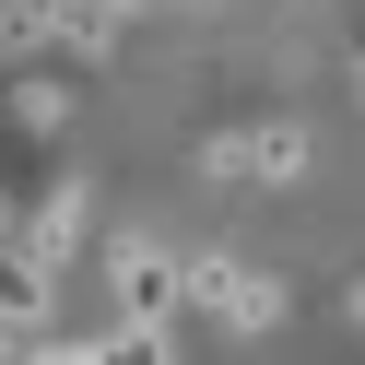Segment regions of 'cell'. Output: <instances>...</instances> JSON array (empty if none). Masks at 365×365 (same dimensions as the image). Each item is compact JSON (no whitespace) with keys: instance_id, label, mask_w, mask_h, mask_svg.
I'll return each instance as SVG.
<instances>
[{"instance_id":"cell-1","label":"cell","mask_w":365,"mask_h":365,"mask_svg":"<svg viewBox=\"0 0 365 365\" xmlns=\"http://www.w3.org/2000/svg\"><path fill=\"white\" fill-rule=\"evenodd\" d=\"M177 318H189V271H177L165 247H130L118 259V330H130V354H165Z\"/></svg>"},{"instance_id":"cell-2","label":"cell","mask_w":365,"mask_h":365,"mask_svg":"<svg viewBox=\"0 0 365 365\" xmlns=\"http://www.w3.org/2000/svg\"><path fill=\"white\" fill-rule=\"evenodd\" d=\"M189 318H212V330H271L283 294H271L259 271H236V259H200L189 271Z\"/></svg>"},{"instance_id":"cell-3","label":"cell","mask_w":365,"mask_h":365,"mask_svg":"<svg viewBox=\"0 0 365 365\" xmlns=\"http://www.w3.org/2000/svg\"><path fill=\"white\" fill-rule=\"evenodd\" d=\"M294 165H307V130L294 118H259V130H236V142H212V177H236V189H283Z\"/></svg>"},{"instance_id":"cell-4","label":"cell","mask_w":365,"mask_h":365,"mask_svg":"<svg viewBox=\"0 0 365 365\" xmlns=\"http://www.w3.org/2000/svg\"><path fill=\"white\" fill-rule=\"evenodd\" d=\"M83 224H95V200H83V189H48L36 224H24V247H36L48 271H71V259H83Z\"/></svg>"},{"instance_id":"cell-5","label":"cell","mask_w":365,"mask_h":365,"mask_svg":"<svg viewBox=\"0 0 365 365\" xmlns=\"http://www.w3.org/2000/svg\"><path fill=\"white\" fill-rule=\"evenodd\" d=\"M59 48V0H0V59H48Z\"/></svg>"},{"instance_id":"cell-6","label":"cell","mask_w":365,"mask_h":365,"mask_svg":"<svg viewBox=\"0 0 365 365\" xmlns=\"http://www.w3.org/2000/svg\"><path fill=\"white\" fill-rule=\"evenodd\" d=\"M12 130L59 142V130H71V83H12Z\"/></svg>"},{"instance_id":"cell-7","label":"cell","mask_w":365,"mask_h":365,"mask_svg":"<svg viewBox=\"0 0 365 365\" xmlns=\"http://www.w3.org/2000/svg\"><path fill=\"white\" fill-rule=\"evenodd\" d=\"M0 236H24V212H12V189H0Z\"/></svg>"}]
</instances>
